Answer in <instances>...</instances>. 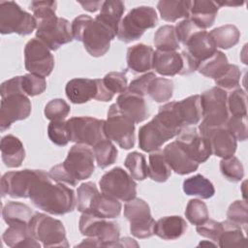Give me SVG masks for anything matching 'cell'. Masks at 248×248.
<instances>
[{"label": "cell", "instance_id": "obj_20", "mask_svg": "<svg viewBox=\"0 0 248 248\" xmlns=\"http://www.w3.org/2000/svg\"><path fill=\"white\" fill-rule=\"evenodd\" d=\"M198 129L208 140L212 154L222 159L234 155L237 147V140L225 126L212 128L199 127Z\"/></svg>", "mask_w": 248, "mask_h": 248}, {"label": "cell", "instance_id": "obj_16", "mask_svg": "<svg viewBox=\"0 0 248 248\" xmlns=\"http://www.w3.org/2000/svg\"><path fill=\"white\" fill-rule=\"evenodd\" d=\"M94 152L85 144L76 143L73 145L61 163L64 170L76 181L89 178L95 170Z\"/></svg>", "mask_w": 248, "mask_h": 248}, {"label": "cell", "instance_id": "obj_59", "mask_svg": "<svg viewBox=\"0 0 248 248\" xmlns=\"http://www.w3.org/2000/svg\"><path fill=\"white\" fill-rule=\"evenodd\" d=\"M82 8L90 13H95L98 10H101L104 1H78Z\"/></svg>", "mask_w": 248, "mask_h": 248}, {"label": "cell", "instance_id": "obj_41", "mask_svg": "<svg viewBox=\"0 0 248 248\" xmlns=\"http://www.w3.org/2000/svg\"><path fill=\"white\" fill-rule=\"evenodd\" d=\"M93 152L97 166L106 169L112 165L117 159V149L110 140L106 139L93 146Z\"/></svg>", "mask_w": 248, "mask_h": 248}, {"label": "cell", "instance_id": "obj_45", "mask_svg": "<svg viewBox=\"0 0 248 248\" xmlns=\"http://www.w3.org/2000/svg\"><path fill=\"white\" fill-rule=\"evenodd\" d=\"M185 216L192 225L199 226L208 219L209 214L206 204L202 200L192 199L187 203Z\"/></svg>", "mask_w": 248, "mask_h": 248}, {"label": "cell", "instance_id": "obj_34", "mask_svg": "<svg viewBox=\"0 0 248 248\" xmlns=\"http://www.w3.org/2000/svg\"><path fill=\"white\" fill-rule=\"evenodd\" d=\"M125 11V5L119 0H108L104 1L101 8V12L95 18L108 26L114 32L117 33L118 25L122 19V16Z\"/></svg>", "mask_w": 248, "mask_h": 248}, {"label": "cell", "instance_id": "obj_1", "mask_svg": "<svg viewBox=\"0 0 248 248\" xmlns=\"http://www.w3.org/2000/svg\"><path fill=\"white\" fill-rule=\"evenodd\" d=\"M52 181L49 173L43 170L29 193L32 203L52 215H64L72 212L77 204L75 191L64 183H53Z\"/></svg>", "mask_w": 248, "mask_h": 248}, {"label": "cell", "instance_id": "obj_48", "mask_svg": "<svg viewBox=\"0 0 248 248\" xmlns=\"http://www.w3.org/2000/svg\"><path fill=\"white\" fill-rule=\"evenodd\" d=\"M71 111L70 105L63 99H53L45 107V116L50 121L64 120Z\"/></svg>", "mask_w": 248, "mask_h": 248}, {"label": "cell", "instance_id": "obj_53", "mask_svg": "<svg viewBox=\"0 0 248 248\" xmlns=\"http://www.w3.org/2000/svg\"><path fill=\"white\" fill-rule=\"evenodd\" d=\"M225 127L236 140H247V115H231Z\"/></svg>", "mask_w": 248, "mask_h": 248}, {"label": "cell", "instance_id": "obj_17", "mask_svg": "<svg viewBox=\"0 0 248 248\" xmlns=\"http://www.w3.org/2000/svg\"><path fill=\"white\" fill-rule=\"evenodd\" d=\"M24 64L30 74L46 78L51 74L54 68V57L42 41L33 38L25 45Z\"/></svg>", "mask_w": 248, "mask_h": 248}, {"label": "cell", "instance_id": "obj_2", "mask_svg": "<svg viewBox=\"0 0 248 248\" xmlns=\"http://www.w3.org/2000/svg\"><path fill=\"white\" fill-rule=\"evenodd\" d=\"M72 32L74 39L81 42L93 57L105 55L109 49L110 42L117 36L108 26L87 15H80L73 20Z\"/></svg>", "mask_w": 248, "mask_h": 248}, {"label": "cell", "instance_id": "obj_27", "mask_svg": "<svg viewBox=\"0 0 248 248\" xmlns=\"http://www.w3.org/2000/svg\"><path fill=\"white\" fill-rule=\"evenodd\" d=\"M187 52L195 58L199 63L211 57L216 51L217 47L205 30L196 32L185 44Z\"/></svg>", "mask_w": 248, "mask_h": 248}, {"label": "cell", "instance_id": "obj_32", "mask_svg": "<svg viewBox=\"0 0 248 248\" xmlns=\"http://www.w3.org/2000/svg\"><path fill=\"white\" fill-rule=\"evenodd\" d=\"M192 1L189 0H161L157 9L161 18L168 22H174L179 18H189Z\"/></svg>", "mask_w": 248, "mask_h": 248}, {"label": "cell", "instance_id": "obj_21", "mask_svg": "<svg viewBox=\"0 0 248 248\" xmlns=\"http://www.w3.org/2000/svg\"><path fill=\"white\" fill-rule=\"evenodd\" d=\"M115 104L119 110L135 123H140L148 117V108L141 95L126 90L117 97Z\"/></svg>", "mask_w": 248, "mask_h": 248}, {"label": "cell", "instance_id": "obj_62", "mask_svg": "<svg viewBox=\"0 0 248 248\" xmlns=\"http://www.w3.org/2000/svg\"><path fill=\"white\" fill-rule=\"evenodd\" d=\"M216 4L219 6H232V7H237V6H241L244 4V2H240V3H234V2H216Z\"/></svg>", "mask_w": 248, "mask_h": 248}, {"label": "cell", "instance_id": "obj_4", "mask_svg": "<svg viewBox=\"0 0 248 248\" xmlns=\"http://www.w3.org/2000/svg\"><path fill=\"white\" fill-rule=\"evenodd\" d=\"M77 208L81 213L112 219L120 215L122 205L119 200L100 193L96 184L88 181L81 183L77 190Z\"/></svg>", "mask_w": 248, "mask_h": 248}, {"label": "cell", "instance_id": "obj_52", "mask_svg": "<svg viewBox=\"0 0 248 248\" xmlns=\"http://www.w3.org/2000/svg\"><path fill=\"white\" fill-rule=\"evenodd\" d=\"M240 78L241 72L238 66L234 64H229L226 72L214 81L218 87L224 90H232L238 88Z\"/></svg>", "mask_w": 248, "mask_h": 248}, {"label": "cell", "instance_id": "obj_6", "mask_svg": "<svg viewBox=\"0 0 248 248\" xmlns=\"http://www.w3.org/2000/svg\"><path fill=\"white\" fill-rule=\"evenodd\" d=\"M28 227L33 237L42 242L43 247H69L66 230L60 220L36 212L32 216Z\"/></svg>", "mask_w": 248, "mask_h": 248}, {"label": "cell", "instance_id": "obj_58", "mask_svg": "<svg viewBox=\"0 0 248 248\" xmlns=\"http://www.w3.org/2000/svg\"><path fill=\"white\" fill-rule=\"evenodd\" d=\"M48 173H49L50 178L53 181H55V182L64 183V184H66L68 186H76L78 184V181L74 180L68 174V172L64 170V168L61 165V163L58 164V165H55L54 167H52Z\"/></svg>", "mask_w": 248, "mask_h": 248}, {"label": "cell", "instance_id": "obj_60", "mask_svg": "<svg viewBox=\"0 0 248 248\" xmlns=\"http://www.w3.org/2000/svg\"><path fill=\"white\" fill-rule=\"evenodd\" d=\"M133 246L138 247L139 244L135 241V239L128 236L119 238V241L117 243V247H133Z\"/></svg>", "mask_w": 248, "mask_h": 248}, {"label": "cell", "instance_id": "obj_35", "mask_svg": "<svg viewBox=\"0 0 248 248\" xmlns=\"http://www.w3.org/2000/svg\"><path fill=\"white\" fill-rule=\"evenodd\" d=\"M183 191L188 196L199 197L200 199H210L215 194L212 182L202 174H196L183 181Z\"/></svg>", "mask_w": 248, "mask_h": 248}, {"label": "cell", "instance_id": "obj_5", "mask_svg": "<svg viewBox=\"0 0 248 248\" xmlns=\"http://www.w3.org/2000/svg\"><path fill=\"white\" fill-rule=\"evenodd\" d=\"M158 23V16L154 8L139 6L133 8L120 21L117 30L118 40L131 43L139 40L145 30L153 28Z\"/></svg>", "mask_w": 248, "mask_h": 248}, {"label": "cell", "instance_id": "obj_8", "mask_svg": "<svg viewBox=\"0 0 248 248\" xmlns=\"http://www.w3.org/2000/svg\"><path fill=\"white\" fill-rule=\"evenodd\" d=\"M37 28L35 17L14 1H0V33L27 36Z\"/></svg>", "mask_w": 248, "mask_h": 248}, {"label": "cell", "instance_id": "obj_3", "mask_svg": "<svg viewBox=\"0 0 248 248\" xmlns=\"http://www.w3.org/2000/svg\"><path fill=\"white\" fill-rule=\"evenodd\" d=\"M0 93V130L4 132L14 122L26 119L30 115L31 102L22 90L21 76L4 81Z\"/></svg>", "mask_w": 248, "mask_h": 248}, {"label": "cell", "instance_id": "obj_42", "mask_svg": "<svg viewBox=\"0 0 248 248\" xmlns=\"http://www.w3.org/2000/svg\"><path fill=\"white\" fill-rule=\"evenodd\" d=\"M173 87L171 79L156 77L148 87L147 95L157 103H165L172 97Z\"/></svg>", "mask_w": 248, "mask_h": 248}, {"label": "cell", "instance_id": "obj_13", "mask_svg": "<svg viewBox=\"0 0 248 248\" xmlns=\"http://www.w3.org/2000/svg\"><path fill=\"white\" fill-rule=\"evenodd\" d=\"M106 120L90 116H76L67 120L70 140L79 144L94 146L107 138Z\"/></svg>", "mask_w": 248, "mask_h": 248}, {"label": "cell", "instance_id": "obj_22", "mask_svg": "<svg viewBox=\"0 0 248 248\" xmlns=\"http://www.w3.org/2000/svg\"><path fill=\"white\" fill-rule=\"evenodd\" d=\"M163 153L171 170L179 175L189 174L199 168L200 164L191 159L175 140L167 144Z\"/></svg>", "mask_w": 248, "mask_h": 248}, {"label": "cell", "instance_id": "obj_29", "mask_svg": "<svg viewBox=\"0 0 248 248\" xmlns=\"http://www.w3.org/2000/svg\"><path fill=\"white\" fill-rule=\"evenodd\" d=\"M2 161L8 168H18L25 158V149L21 140L14 135H6L0 142Z\"/></svg>", "mask_w": 248, "mask_h": 248}, {"label": "cell", "instance_id": "obj_47", "mask_svg": "<svg viewBox=\"0 0 248 248\" xmlns=\"http://www.w3.org/2000/svg\"><path fill=\"white\" fill-rule=\"evenodd\" d=\"M47 135L49 140L56 145L65 146L70 140V132L67 121H50L47 126Z\"/></svg>", "mask_w": 248, "mask_h": 248}, {"label": "cell", "instance_id": "obj_61", "mask_svg": "<svg viewBox=\"0 0 248 248\" xmlns=\"http://www.w3.org/2000/svg\"><path fill=\"white\" fill-rule=\"evenodd\" d=\"M78 246V247H81V246H96V247H100V243H99V241L95 237H89L87 239H83V241L81 243H79Z\"/></svg>", "mask_w": 248, "mask_h": 248}, {"label": "cell", "instance_id": "obj_19", "mask_svg": "<svg viewBox=\"0 0 248 248\" xmlns=\"http://www.w3.org/2000/svg\"><path fill=\"white\" fill-rule=\"evenodd\" d=\"M195 162L201 164L212 155L208 140L196 127L187 126L181 129L175 140Z\"/></svg>", "mask_w": 248, "mask_h": 248}, {"label": "cell", "instance_id": "obj_38", "mask_svg": "<svg viewBox=\"0 0 248 248\" xmlns=\"http://www.w3.org/2000/svg\"><path fill=\"white\" fill-rule=\"evenodd\" d=\"M223 232L217 242L220 247H245L246 237L242 232V228L238 225L227 220L223 221Z\"/></svg>", "mask_w": 248, "mask_h": 248}, {"label": "cell", "instance_id": "obj_28", "mask_svg": "<svg viewBox=\"0 0 248 248\" xmlns=\"http://www.w3.org/2000/svg\"><path fill=\"white\" fill-rule=\"evenodd\" d=\"M219 7L215 1L195 0L190 9V19L201 29L205 30L213 25Z\"/></svg>", "mask_w": 248, "mask_h": 248}, {"label": "cell", "instance_id": "obj_51", "mask_svg": "<svg viewBox=\"0 0 248 248\" xmlns=\"http://www.w3.org/2000/svg\"><path fill=\"white\" fill-rule=\"evenodd\" d=\"M105 88L114 96L116 93H123L128 88V80L123 72H110L102 78Z\"/></svg>", "mask_w": 248, "mask_h": 248}, {"label": "cell", "instance_id": "obj_25", "mask_svg": "<svg viewBox=\"0 0 248 248\" xmlns=\"http://www.w3.org/2000/svg\"><path fill=\"white\" fill-rule=\"evenodd\" d=\"M153 69L163 77L182 75L184 69L183 55L177 51L156 50L153 57Z\"/></svg>", "mask_w": 248, "mask_h": 248}, {"label": "cell", "instance_id": "obj_12", "mask_svg": "<svg viewBox=\"0 0 248 248\" xmlns=\"http://www.w3.org/2000/svg\"><path fill=\"white\" fill-rule=\"evenodd\" d=\"M135 122L123 114L115 103L110 105L105 124L107 138L128 150L135 145Z\"/></svg>", "mask_w": 248, "mask_h": 248}, {"label": "cell", "instance_id": "obj_39", "mask_svg": "<svg viewBox=\"0 0 248 248\" xmlns=\"http://www.w3.org/2000/svg\"><path fill=\"white\" fill-rule=\"evenodd\" d=\"M171 174V169L166 161L162 150L150 152L148 176L155 182H166Z\"/></svg>", "mask_w": 248, "mask_h": 248}, {"label": "cell", "instance_id": "obj_31", "mask_svg": "<svg viewBox=\"0 0 248 248\" xmlns=\"http://www.w3.org/2000/svg\"><path fill=\"white\" fill-rule=\"evenodd\" d=\"M188 228L186 221L177 215L160 218L154 226V234L164 240H174L184 234Z\"/></svg>", "mask_w": 248, "mask_h": 248}, {"label": "cell", "instance_id": "obj_33", "mask_svg": "<svg viewBox=\"0 0 248 248\" xmlns=\"http://www.w3.org/2000/svg\"><path fill=\"white\" fill-rule=\"evenodd\" d=\"M32 209L19 202H8L2 208L3 220L9 225H29L33 216Z\"/></svg>", "mask_w": 248, "mask_h": 248}, {"label": "cell", "instance_id": "obj_23", "mask_svg": "<svg viewBox=\"0 0 248 248\" xmlns=\"http://www.w3.org/2000/svg\"><path fill=\"white\" fill-rule=\"evenodd\" d=\"M174 115L181 127L198 124L202 118V106L200 95L187 97L179 102H170Z\"/></svg>", "mask_w": 248, "mask_h": 248}, {"label": "cell", "instance_id": "obj_44", "mask_svg": "<svg viewBox=\"0 0 248 248\" xmlns=\"http://www.w3.org/2000/svg\"><path fill=\"white\" fill-rule=\"evenodd\" d=\"M220 170L224 177L232 182H238L244 176L243 165L235 156L223 158L220 161Z\"/></svg>", "mask_w": 248, "mask_h": 248}, {"label": "cell", "instance_id": "obj_36", "mask_svg": "<svg viewBox=\"0 0 248 248\" xmlns=\"http://www.w3.org/2000/svg\"><path fill=\"white\" fill-rule=\"evenodd\" d=\"M229 64L226 54L217 50L211 57L200 63L198 71L202 76L216 80L226 72Z\"/></svg>", "mask_w": 248, "mask_h": 248}, {"label": "cell", "instance_id": "obj_49", "mask_svg": "<svg viewBox=\"0 0 248 248\" xmlns=\"http://www.w3.org/2000/svg\"><path fill=\"white\" fill-rule=\"evenodd\" d=\"M228 220L238 225L244 231L247 229L248 224V205L245 201H235L228 208Z\"/></svg>", "mask_w": 248, "mask_h": 248}, {"label": "cell", "instance_id": "obj_37", "mask_svg": "<svg viewBox=\"0 0 248 248\" xmlns=\"http://www.w3.org/2000/svg\"><path fill=\"white\" fill-rule=\"evenodd\" d=\"M209 36L213 40L216 47L229 49L239 42L240 32L235 25L226 24L211 30Z\"/></svg>", "mask_w": 248, "mask_h": 248}, {"label": "cell", "instance_id": "obj_9", "mask_svg": "<svg viewBox=\"0 0 248 248\" xmlns=\"http://www.w3.org/2000/svg\"><path fill=\"white\" fill-rule=\"evenodd\" d=\"M36 21V37L50 50H57L74 40L72 23L66 18L58 17L56 14Z\"/></svg>", "mask_w": 248, "mask_h": 248}, {"label": "cell", "instance_id": "obj_10", "mask_svg": "<svg viewBox=\"0 0 248 248\" xmlns=\"http://www.w3.org/2000/svg\"><path fill=\"white\" fill-rule=\"evenodd\" d=\"M78 229L82 235L95 237L99 241L100 246L117 247L120 228L115 222L107 221V219L93 214L82 213L79 218Z\"/></svg>", "mask_w": 248, "mask_h": 248}, {"label": "cell", "instance_id": "obj_7", "mask_svg": "<svg viewBox=\"0 0 248 248\" xmlns=\"http://www.w3.org/2000/svg\"><path fill=\"white\" fill-rule=\"evenodd\" d=\"M200 97L202 121L199 127L212 128L225 126L230 117L226 90L214 86L202 92Z\"/></svg>", "mask_w": 248, "mask_h": 248}, {"label": "cell", "instance_id": "obj_18", "mask_svg": "<svg viewBox=\"0 0 248 248\" xmlns=\"http://www.w3.org/2000/svg\"><path fill=\"white\" fill-rule=\"evenodd\" d=\"M42 170H29L8 171L3 174L0 182L2 197L29 198L30 190L35 181L41 176Z\"/></svg>", "mask_w": 248, "mask_h": 248}, {"label": "cell", "instance_id": "obj_26", "mask_svg": "<svg viewBox=\"0 0 248 248\" xmlns=\"http://www.w3.org/2000/svg\"><path fill=\"white\" fill-rule=\"evenodd\" d=\"M154 49L144 44H137L127 49L128 68L135 74L145 73L153 69Z\"/></svg>", "mask_w": 248, "mask_h": 248}, {"label": "cell", "instance_id": "obj_43", "mask_svg": "<svg viewBox=\"0 0 248 248\" xmlns=\"http://www.w3.org/2000/svg\"><path fill=\"white\" fill-rule=\"evenodd\" d=\"M124 165L136 180H144L148 176V166L143 154L134 151L127 155Z\"/></svg>", "mask_w": 248, "mask_h": 248}, {"label": "cell", "instance_id": "obj_56", "mask_svg": "<svg viewBox=\"0 0 248 248\" xmlns=\"http://www.w3.org/2000/svg\"><path fill=\"white\" fill-rule=\"evenodd\" d=\"M174 28L179 43H181L184 46L196 32L202 30L200 27H198L190 18H185L179 21L178 23H176Z\"/></svg>", "mask_w": 248, "mask_h": 248}, {"label": "cell", "instance_id": "obj_57", "mask_svg": "<svg viewBox=\"0 0 248 248\" xmlns=\"http://www.w3.org/2000/svg\"><path fill=\"white\" fill-rule=\"evenodd\" d=\"M156 78V75L153 72H147L146 74L140 76V78L132 80L130 84L128 85L127 90L137 93L141 96L147 95L148 87L151 83V81Z\"/></svg>", "mask_w": 248, "mask_h": 248}, {"label": "cell", "instance_id": "obj_24", "mask_svg": "<svg viewBox=\"0 0 248 248\" xmlns=\"http://www.w3.org/2000/svg\"><path fill=\"white\" fill-rule=\"evenodd\" d=\"M65 92L73 104L87 103L91 99H96L98 93L97 78H73L67 82Z\"/></svg>", "mask_w": 248, "mask_h": 248}, {"label": "cell", "instance_id": "obj_50", "mask_svg": "<svg viewBox=\"0 0 248 248\" xmlns=\"http://www.w3.org/2000/svg\"><path fill=\"white\" fill-rule=\"evenodd\" d=\"M21 86L23 92L30 97L42 94L46 88V80L44 77L34 74L21 76Z\"/></svg>", "mask_w": 248, "mask_h": 248}, {"label": "cell", "instance_id": "obj_11", "mask_svg": "<svg viewBox=\"0 0 248 248\" xmlns=\"http://www.w3.org/2000/svg\"><path fill=\"white\" fill-rule=\"evenodd\" d=\"M179 132L157 113L149 122L140 128L139 147L144 152L159 150L166 141L176 137Z\"/></svg>", "mask_w": 248, "mask_h": 248}, {"label": "cell", "instance_id": "obj_55", "mask_svg": "<svg viewBox=\"0 0 248 248\" xmlns=\"http://www.w3.org/2000/svg\"><path fill=\"white\" fill-rule=\"evenodd\" d=\"M56 8V1H33L30 4V9L33 12V16L36 20H40L51 15H55Z\"/></svg>", "mask_w": 248, "mask_h": 248}, {"label": "cell", "instance_id": "obj_46", "mask_svg": "<svg viewBox=\"0 0 248 248\" xmlns=\"http://www.w3.org/2000/svg\"><path fill=\"white\" fill-rule=\"evenodd\" d=\"M247 96L241 88L233 89L227 98L228 110L231 115H247Z\"/></svg>", "mask_w": 248, "mask_h": 248}, {"label": "cell", "instance_id": "obj_40", "mask_svg": "<svg viewBox=\"0 0 248 248\" xmlns=\"http://www.w3.org/2000/svg\"><path fill=\"white\" fill-rule=\"evenodd\" d=\"M154 45L157 50L176 51L180 47L175 28L172 25H163L154 34Z\"/></svg>", "mask_w": 248, "mask_h": 248}, {"label": "cell", "instance_id": "obj_54", "mask_svg": "<svg viewBox=\"0 0 248 248\" xmlns=\"http://www.w3.org/2000/svg\"><path fill=\"white\" fill-rule=\"evenodd\" d=\"M196 231L200 235L209 238L217 245L220 234L223 232V223L208 218L204 223L197 226Z\"/></svg>", "mask_w": 248, "mask_h": 248}, {"label": "cell", "instance_id": "obj_30", "mask_svg": "<svg viewBox=\"0 0 248 248\" xmlns=\"http://www.w3.org/2000/svg\"><path fill=\"white\" fill-rule=\"evenodd\" d=\"M4 243L9 247L40 248V242L33 237L28 225H12L2 235Z\"/></svg>", "mask_w": 248, "mask_h": 248}, {"label": "cell", "instance_id": "obj_14", "mask_svg": "<svg viewBox=\"0 0 248 248\" xmlns=\"http://www.w3.org/2000/svg\"><path fill=\"white\" fill-rule=\"evenodd\" d=\"M101 191L121 202H129L137 196V183L126 170L115 167L100 179Z\"/></svg>", "mask_w": 248, "mask_h": 248}, {"label": "cell", "instance_id": "obj_15", "mask_svg": "<svg viewBox=\"0 0 248 248\" xmlns=\"http://www.w3.org/2000/svg\"><path fill=\"white\" fill-rule=\"evenodd\" d=\"M124 216L130 223V232L137 238H148L154 235L155 220L146 202L135 198L124 205Z\"/></svg>", "mask_w": 248, "mask_h": 248}]
</instances>
